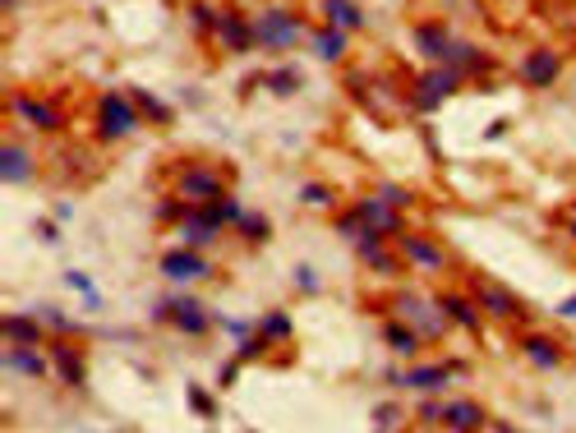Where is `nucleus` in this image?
<instances>
[{"mask_svg": "<svg viewBox=\"0 0 576 433\" xmlns=\"http://www.w3.org/2000/svg\"><path fill=\"white\" fill-rule=\"evenodd\" d=\"M337 231L346 240H360V236H402V208H392L383 194H369V198H360L356 208L337 221Z\"/></svg>", "mask_w": 576, "mask_h": 433, "instance_id": "nucleus-1", "label": "nucleus"}, {"mask_svg": "<svg viewBox=\"0 0 576 433\" xmlns=\"http://www.w3.org/2000/svg\"><path fill=\"white\" fill-rule=\"evenodd\" d=\"M304 37V19L291 5H263L254 14V42L263 52H291Z\"/></svg>", "mask_w": 576, "mask_h": 433, "instance_id": "nucleus-2", "label": "nucleus"}, {"mask_svg": "<svg viewBox=\"0 0 576 433\" xmlns=\"http://www.w3.org/2000/svg\"><path fill=\"white\" fill-rule=\"evenodd\" d=\"M139 102L135 93H102L97 102V134L106 144H116V139H129V134L139 129Z\"/></svg>", "mask_w": 576, "mask_h": 433, "instance_id": "nucleus-3", "label": "nucleus"}, {"mask_svg": "<svg viewBox=\"0 0 576 433\" xmlns=\"http://www.w3.org/2000/svg\"><path fill=\"white\" fill-rule=\"evenodd\" d=\"M152 323H171L175 332H185V337H204L212 328V314H208L204 300H194V295H175V300L152 305Z\"/></svg>", "mask_w": 576, "mask_h": 433, "instance_id": "nucleus-4", "label": "nucleus"}, {"mask_svg": "<svg viewBox=\"0 0 576 433\" xmlns=\"http://www.w3.org/2000/svg\"><path fill=\"white\" fill-rule=\"evenodd\" d=\"M392 314H396V318H406V323H411V328H419L429 341H434V337H442V332H448V323H452V318L442 314V305H438V300H425V295H415V290L392 295Z\"/></svg>", "mask_w": 576, "mask_h": 433, "instance_id": "nucleus-5", "label": "nucleus"}, {"mask_svg": "<svg viewBox=\"0 0 576 433\" xmlns=\"http://www.w3.org/2000/svg\"><path fill=\"white\" fill-rule=\"evenodd\" d=\"M175 194H181L185 203H194V208H204V203H212V198L227 194V175L212 171V167H185Z\"/></svg>", "mask_w": 576, "mask_h": 433, "instance_id": "nucleus-6", "label": "nucleus"}, {"mask_svg": "<svg viewBox=\"0 0 576 433\" xmlns=\"http://www.w3.org/2000/svg\"><path fill=\"white\" fill-rule=\"evenodd\" d=\"M457 88H461V70H457V65H434V70L415 83V106L419 111H434L442 98H452Z\"/></svg>", "mask_w": 576, "mask_h": 433, "instance_id": "nucleus-7", "label": "nucleus"}, {"mask_svg": "<svg viewBox=\"0 0 576 433\" xmlns=\"http://www.w3.org/2000/svg\"><path fill=\"white\" fill-rule=\"evenodd\" d=\"M563 79V56L553 47H530L521 60V83L526 88H553Z\"/></svg>", "mask_w": 576, "mask_h": 433, "instance_id": "nucleus-8", "label": "nucleus"}, {"mask_svg": "<svg viewBox=\"0 0 576 433\" xmlns=\"http://www.w3.org/2000/svg\"><path fill=\"white\" fill-rule=\"evenodd\" d=\"M396 249H402V259L415 263L419 272H442V267H448L442 244H434L429 236H419V231H402V236H396Z\"/></svg>", "mask_w": 576, "mask_h": 433, "instance_id": "nucleus-9", "label": "nucleus"}, {"mask_svg": "<svg viewBox=\"0 0 576 433\" xmlns=\"http://www.w3.org/2000/svg\"><path fill=\"white\" fill-rule=\"evenodd\" d=\"M208 259L204 254H198V249L194 244H185V249H171V254H162V277L166 282H204L208 277Z\"/></svg>", "mask_w": 576, "mask_h": 433, "instance_id": "nucleus-10", "label": "nucleus"}, {"mask_svg": "<svg viewBox=\"0 0 576 433\" xmlns=\"http://www.w3.org/2000/svg\"><path fill=\"white\" fill-rule=\"evenodd\" d=\"M217 42L227 52H254L258 42H254V19H245L240 10H221L217 19Z\"/></svg>", "mask_w": 576, "mask_h": 433, "instance_id": "nucleus-11", "label": "nucleus"}, {"mask_svg": "<svg viewBox=\"0 0 576 433\" xmlns=\"http://www.w3.org/2000/svg\"><path fill=\"white\" fill-rule=\"evenodd\" d=\"M475 305L489 314V318H503V323H517V318L526 314V305L517 300L512 290H503V286H494V282H480V290H475Z\"/></svg>", "mask_w": 576, "mask_h": 433, "instance_id": "nucleus-12", "label": "nucleus"}, {"mask_svg": "<svg viewBox=\"0 0 576 433\" xmlns=\"http://www.w3.org/2000/svg\"><path fill=\"white\" fill-rule=\"evenodd\" d=\"M448 378H452V364H415L406 374H388V383L411 387V392H438Z\"/></svg>", "mask_w": 576, "mask_h": 433, "instance_id": "nucleus-13", "label": "nucleus"}, {"mask_svg": "<svg viewBox=\"0 0 576 433\" xmlns=\"http://www.w3.org/2000/svg\"><path fill=\"white\" fill-rule=\"evenodd\" d=\"M411 37H415V52L419 56H429L434 65H442V60H448V52H452V33L448 29H442V24H415L411 29Z\"/></svg>", "mask_w": 576, "mask_h": 433, "instance_id": "nucleus-14", "label": "nucleus"}, {"mask_svg": "<svg viewBox=\"0 0 576 433\" xmlns=\"http://www.w3.org/2000/svg\"><path fill=\"white\" fill-rule=\"evenodd\" d=\"M383 341H388V346H392L396 355H411V360H415L419 351H425V341H429V337L419 332V328H411L406 318H396V314H392L388 323H383Z\"/></svg>", "mask_w": 576, "mask_h": 433, "instance_id": "nucleus-15", "label": "nucleus"}, {"mask_svg": "<svg viewBox=\"0 0 576 433\" xmlns=\"http://www.w3.org/2000/svg\"><path fill=\"white\" fill-rule=\"evenodd\" d=\"M489 424V410L480 401H448L442 406V429H457V433H471Z\"/></svg>", "mask_w": 576, "mask_h": 433, "instance_id": "nucleus-16", "label": "nucleus"}, {"mask_svg": "<svg viewBox=\"0 0 576 433\" xmlns=\"http://www.w3.org/2000/svg\"><path fill=\"white\" fill-rule=\"evenodd\" d=\"M521 355L535 364V369H558V364H563V346L553 337H544V332L521 337Z\"/></svg>", "mask_w": 576, "mask_h": 433, "instance_id": "nucleus-17", "label": "nucleus"}, {"mask_svg": "<svg viewBox=\"0 0 576 433\" xmlns=\"http://www.w3.org/2000/svg\"><path fill=\"white\" fill-rule=\"evenodd\" d=\"M356 249H360V259L373 267V272H402V249H396V254H392V249L383 244V236H360L356 240Z\"/></svg>", "mask_w": 576, "mask_h": 433, "instance_id": "nucleus-18", "label": "nucleus"}, {"mask_svg": "<svg viewBox=\"0 0 576 433\" xmlns=\"http://www.w3.org/2000/svg\"><path fill=\"white\" fill-rule=\"evenodd\" d=\"M14 116H24V121L37 125V129H60V125H65L60 106H56V102H42V98H14Z\"/></svg>", "mask_w": 576, "mask_h": 433, "instance_id": "nucleus-19", "label": "nucleus"}, {"mask_svg": "<svg viewBox=\"0 0 576 433\" xmlns=\"http://www.w3.org/2000/svg\"><path fill=\"white\" fill-rule=\"evenodd\" d=\"M0 180H5V185H28V180H33V157L19 144L0 148Z\"/></svg>", "mask_w": 576, "mask_h": 433, "instance_id": "nucleus-20", "label": "nucleus"}, {"mask_svg": "<svg viewBox=\"0 0 576 433\" xmlns=\"http://www.w3.org/2000/svg\"><path fill=\"white\" fill-rule=\"evenodd\" d=\"M0 332H5V341H19V346H37V341H42V318L37 314H5Z\"/></svg>", "mask_w": 576, "mask_h": 433, "instance_id": "nucleus-21", "label": "nucleus"}, {"mask_svg": "<svg viewBox=\"0 0 576 433\" xmlns=\"http://www.w3.org/2000/svg\"><path fill=\"white\" fill-rule=\"evenodd\" d=\"M5 374L42 378V374H47V360H42L33 346H19V341H10V351H5Z\"/></svg>", "mask_w": 576, "mask_h": 433, "instance_id": "nucleus-22", "label": "nucleus"}, {"mask_svg": "<svg viewBox=\"0 0 576 433\" xmlns=\"http://www.w3.org/2000/svg\"><path fill=\"white\" fill-rule=\"evenodd\" d=\"M217 231H221V226H217L204 208H194L189 217H181V236H185V244H194V249L212 244V240H217Z\"/></svg>", "mask_w": 576, "mask_h": 433, "instance_id": "nucleus-23", "label": "nucleus"}, {"mask_svg": "<svg viewBox=\"0 0 576 433\" xmlns=\"http://www.w3.org/2000/svg\"><path fill=\"white\" fill-rule=\"evenodd\" d=\"M51 360L60 369V383H70V387L83 383V351H74L70 341H51Z\"/></svg>", "mask_w": 576, "mask_h": 433, "instance_id": "nucleus-24", "label": "nucleus"}, {"mask_svg": "<svg viewBox=\"0 0 576 433\" xmlns=\"http://www.w3.org/2000/svg\"><path fill=\"white\" fill-rule=\"evenodd\" d=\"M323 19L332 29H346V33L365 29V14H360L356 0H323Z\"/></svg>", "mask_w": 576, "mask_h": 433, "instance_id": "nucleus-25", "label": "nucleus"}, {"mask_svg": "<svg viewBox=\"0 0 576 433\" xmlns=\"http://www.w3.org/2000/svg\"><path fill=\"white\" fill-rule=\"evenodd\" d=\"M314 52H319V60H332V65H337V60H346V52H350V33L346 29H319L314 33Z\"/></svg>", "mask_w": 576, "mask_h": 433, "instance_id": "nucleus-26", "label": "nucleus"}, {"mask_svg": "<svg viewBox=\"0 0 576 433\" xmlns=\"http://www.w3.org/2000/svg\"><path fill=\"white\" fill-rule=\"evenodd\" d=\"M438 305H442V314H448L457 328H466V332H475V328H480V314H484V309H480V305H471L466 295H438Z\"/></svg>", "mask_w": 576, "mask_h": 433, "instance_id": "nucleus-27", "label": "nucleus"}, {"mask_svg": "<svg viewBox=\"0 0 576 433\" xmlns=\"http://www.w3.org/2000/svg\"><path fill=\"white\" fill-rule=\"evenodd\" d=\"M185 401H189V410H198V420H217V401H212L208 387L189 383V387H185Z\"/></svg>", "mask_w": 576, "mask_h": 433, "instance_id": "nucleus-28", "label": "nucleus"}, {"mask_svg": "<svg viewBox=\"0 0 576 433\" xmlns=\"http://www.w3.org/2000/svg\"><path fill=\"white\" fill-rule=\"evenodd\" d=\"M65 286L83 295V300H88L83 309H102V295H97V286H93V277H88V272H65Z\"/></svg>", "mask_w": 576, "mask_h": 433, "instance_id": "nucleus-29", "label": "nucleus"}, {"mask_svg": "<svg viewBox=\"0 0 576 433\" xmlns=\"http://www.w3.org/2000/svg\"><path fill=\"white\" fill-rule=\"evenodd\" d=\"M258 332H263V337H273V341H286V337H291V318H286L281 309H273V314H263V318H258Z\"/></svg>", "mask_w": 576, "mask_h": 433, "instance_id": "nucleus-30", "label": "nucleus"}, {"mask_svg": "<svg viewBox=\"0 0 576 433\" xmlns=\"http://www.w3.org/2000/svg\"><path fill=\"white\" fill-rule=\"evenodd\" d=\"M300 203H309V208H332L337 194H332L327 185H319V180H309V185H300Z\"/></svg>", "mask_w": 576, "mask_h": 433, "instance_id": "nucleus-31", "label": "nucleus"}, {"mask_svg": "<svg viewBox=\"0 0 576 433\" xmlns=\"http://www.w3.org/2000/svg\"><path fill=\"white\" fill-rule=\"evenodd\" d=\"M135 102H139V111L148 121H158V125H166L171 121V111H166V102H158L152 93H143V88H135Z\"/></svg>", "mask_w": 576, "mask_h": 433, "instance_id": "nucleus-32", "label": "nucleus"}, {"mask_svg": "<svg viewBox=\"0 0 576 433\" xmlns=\"http://www.w3.org/2000/svg\"><path fill=\"white\" fill-rule=\"evenodd\" d=\"M268 88H273L277 98H296V93H300V75H296V70H273V75H268Z\"/></svg>", "mask_w": 576, "mask_h": 433, "instance_id": "nucleus-33", "label": "nucleus"}, {"mask_svg": "<svg viewBox=\"0 0 576 433\" xmlns=\"http://www.w3.org/2000/svg\"><path fill=\"white\" fill-rule=\"evenodd\" d=\"M217 10L212 5H204V0H194V10H189V24L198 29V33H217Z\"/></svg>", "mask_w": 576, "mask_h": 433, "instance_id": "nucleus-34", "label": "nucleus"}, {"mask_svg": "<svg viewBox=\"0 0 576 433\" xmlns=\"http://www.w3.org/2000/svg\"><path fill=\"white\" fill-rule=\"evenodd\" d=\"M240 231H245V240H268L273 226L263 221V217H240Z\"/></svg>", "mask_w": 576, "mask_h": 433, "instance_id": "nucleus-35", "label": "nucleus"}, {"mask_svg": "<svg viewBox=\"0 0 576 433\" xmlns=\"http://www.w3.org/2000/svg\"><path fill=\"white\" fill-rule=\"evenodd\" d=\"M373 194H383V198L392 203V208H411V203H415V194H406L402 185H379V190H373Z\"/></svg>", "mask_w": 576, "mask_h": 433, "instance_id": "nucleus-36", "label": "nucleus"}, {"mask_svg": "<svg viewBox=\"0 0 576 433\" xmlns=\"http://www.w3.org/2000/svg\"><path fill=\"white\" fill-rule=\"evenodd\" d=\"M373 424H379V429H402V410H396V406H379V410H373Z\"/></svg>", "mask_w": 576, "mask_h": 433, "instance_id": "nucleus-37", "label": "nucleus"}, {"mask_svg": "<svg viewBox=\"0 0 576 433\" xmlns=\"http://www.w3.org/2000/svg\"><path fill=\"white\" fill-rule=\"evenodd\" d=\"M296 286H300V290H309V295H314V290H319V272L309 267V263H300V267H296Z\"/></svg>", "mask_w": 576, "mask_h": 433, "instance_id": "nucleus-38", "label": "nucleus"}, {"mask_svg": "<svg viewBox=\"0 0 576 433\" xmlns=\"http://www.w3.org/2000/svg\"><path fill=\"white\" fill-rule=\"evenodd\" d=\"M235 374H240V364H235V360H231V364H221V387H231Z\"/></svg>", "mask_w": 576, "mask_h": 433, "instance_id": "nucleus-39", "label": "nucleus"}, {"mask_svg": "<svg viewBox=\"0 0 576 433\" xmlns=\"http://www.w3.org/2000/svg\"><path fill=\"white\" fill-rule=\"evenodd\" d=\"M37 236H42V240H47V244H56V240H60V231H56V226H51V221H42V226H37Z\"/></svg>", "mask_w": 576, "mask_h": 433, "instance_id": "nucleus-40", "label": "nucleus"}, {"mask_svg": "<svg viewBox=\"0 0 576 433\" xmlns=\"http://www.w3.org/2000/svg\"><path fill=\"white\" fill-rule=\"evenodd\" d=\"M558 314H563V318H576V295H567V300L558 305Z\"/></svg>", "mask_w": 576, "mask_h": 433, "instance_id": "nucleus-41", "label": "nucleus"}, {"mask_svg": "<svg viewBox=\"0 0 576 433\" xmlns=\"http://www.w3.org/2000/svg\"><path fill=\"white\" fill-rule=\"evenodd\" d=\"M567 236H576V208L567 213Z\"/></svg>", "mask_w": 576, "mask_h": 433, "instance_id": "nucleus-42", "label": "nucleus"}]
</instances>
